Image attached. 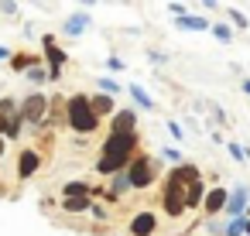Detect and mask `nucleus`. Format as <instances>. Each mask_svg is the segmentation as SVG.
Returning a JSON list of instances; mask_svg holds the SVG:
<instances>
[{
	"instance_id": "obj_1",
	"label": "nucleus",
	"mask_w": 250,
	"mask_h": 236,
	"mask_svg": "<svg viewBox=\"0 0 250 236\" xmlns=\"http://www.w3.org/2000/svg\"><path fill=\"white\" fill-rule=\"evenodd\" d=\"M137 151H141V130H130V134H106L103 144H100L96 175H120V171H127V164L134 161Z\"/></svg>"
},
{
	"instance_id": "obj_2",
	"label": "nucleus",
	"mask_w": 250,
	"mask_h": 236,
	"mask_svg": "<svg viewBox=\"0 0 250 236\" xmlns=\"http://www.w3.org/2000/svg\"><path fill=\"white\" fill-rule=\"evenodd\" d=\"M65 127H69L72 134H79V137H89V134L100 130V120H96V113H93L86 93L65 96Z\"/></svg>"
},
{
	"instance_id": "obj_3",
	"label": "nucleus",
	"mask_w": 250,
	"mask_h": 236,
	"mask_svg": "<svg viewBox=\"0 0 250 236\" xmlns=\"http://www.w3.org/2000/svg\"><path fill=\"white\" fill-rule=\"evenodd\" d=\"M127 178H130V188H134V192H147L154 181H161V164H158V157L147 154V151H137L134 161L127 164Z\"/></svg>"
},
{
	"instance_id": "obj_4",
	"label": "nucleus",
	"mask_w": 250,
	"mask_h": 236,
	"mask_svg": "<svg viewBox=\"0 0 250 236\" xmlns=\"http://www.w3.org/2000/svg\"><path fill=\"white\" fill-rule=\"evenodd\" d=\"M48 103H52V96H45V93H28V96L18 103V117H21V123L38 130V127L48 120Z\"/></svg>"
},
{
	"instance_id": "obj_5",
	"label": "nucleus",
	"mask_w": 250,
	"mask_h": 236,
	"mask_svg": "<svg viewBox=\"0 0 250 236\" xmlns=\"http://www.w3.org/2000/svg\"><path fill=\"white\" fill-rule=\"evenodd\" d=\"M42 59H45V69H48V82H59L62 79V69L69 62L65 48L55 41V35H42Z\"/></svg>"
},
{
	"instance_id": "obj_6",
	"label": "nucleus",
	"mask_w": 250,
	"mask_h": 236,
	"mask_svg": "<svg viewBox=\"0 0 250 236\" xmlns=\"http://www.w3.org/2000/svg\"><path fill=\"white\" fill-rule=\"evenodd\" d=\"M161 209L168 219L185 216V185L175 181L171 175H165V181H161Z\"/></svg>"
},
{
	"instance_id": "obj_7",
	"label": "nucleus",
	"mask_w": 250,
	"mask_h": 236,
	"mask_svg": "<svg viewBox=\"0 0 250 236\" xmlns=\"http://www.w3.org/2000/svg\"><path fill=\"white\" fill-rule=\"evenodd\" d=\"M158 233V212L154 209H137L127 222V236H154Z\"/></svg>"
},
{
	"instance_id": "obj_8",
	"label": "nucleus",
	"mask_w": 250,
	"mask_h": 236,
	"mask_svg": "<svg viewBox=\"0 0 250 236\" xmlns=\"http://www.w3.org/2000/svg\"><path fill=\"white\" fill-rule=\"evenodd\" d=\"M247 205H250V185H236V188L229 192V198H226L223 216H226V219H243V216H247Z\"/></svg>"
},
{
	"instance_id": "obj_9",
	"label": "nucleus",
	"mask_w": 250,
	"mask_h": 236,
	"mask_svg": "<svg viewBox=\"0 0 250 236\" xmlns=\"http://www.w3.org/2000/svg\"><path fill=\"white\" fill-rule=\"evenodd\" d=\"M38 168H42V151H38V147H24V151L18 154V181L35 178Z\"/></svg>"
},
{
	"instance_id": "obj_10",
	"label": "nucleus",
	"mask_w": 250,
	"mask_h": 236,
	"mask_svg": "<svg viewBox=\"0 0 250 236\" xmlns=\"http://www.w3.org/2000/svg\"><path fill=\"white\" fill-rule=\"evenodd\" d=\"M226 198H229V192L223 188V185H212L209 192H206V202H202V212L212 219V216H219L223 209H226Z\"/></svg>"
},
{
	"instance_id": "obj_11",
	"label": "nucleus",
	"mask_w": 250,
	"mask_h": 236,
	"mask_svg": "<svg viewBox=\"0 0 250 236\" xmlns=\"http://www.w3.org/2000/svg\"><path fill=\"white\" fill-rule=\"evenodd\" d=\"M137 130V110H117L110 117V134H130Z\"/></svg>"
},
{
	"instance_id": "obj_12",
	"label": "nucleus",
	"mask_w": 250,
	"mask_h": 236,
	"mask_svg": "<svg viewBox=\"0 0 250 236\" xmlns=\"http://www.w3.org/2000/svg\"><path fill=\"white\" fill-rule=\"evenodd\" d=\"M89 106H93V113H96V120H100V123H103L106 117H113V113H117V99H113V96H106V93L89 96Z\"/></svg>"
},
{
	"instance_id": "obj_13",
	"label": "nucleus",
	"mask_w": 250,
	"mask_h": 236,
	"mask_svg": "<svg viewBox=\"0 0 250 236\" xmlns=\"http://www.w3.org/2000/svg\"><path fill=\"white\" fill-rule=\"evenodd\" d=\"M93 28V18L89 14H72V18H65V24H62V31L69 35V38H79V35H86Z\"/></svg>"
},
{
	"instance_id": "obj_14",
	"label": "nucleus",
	"mask_w": 250,
	"mask_h": 236,
	"mask_svg": "<svg viewBox=\"0 0 250 236\" xmlns=\"http://www.w3.org/2000/svg\"><path fill=\"white\" fill-rule=\"evenodd\" d=\"M206 192H209V188H206V181H202V178H199V181H192V185L185 188V212H188V209H202Z\"/></svg>"
},
{
	"instance_id": "obj_15",
	"label": "nucleus",
	"mask_w": 250,
	"mask_h": 236,
	"mask_svg": "<svg viewBox=\"0 0 250 236\" xmlns=\"http://www.w3.org/2000/svg\"><path fill=\"white\" fill-rule=\"evenodd\" d=\"M83 195L93 198V185H89L86 178H72V181L62 185V198H83Z\"/></svg>"
},
{
	"instance_id": "obj_16",
	"label": "nucleus",
	"mask_w": 250,
	"mask_h": 236,
	"mask_svg": "<svg viewBox=\"0 0 250 236\" xmlns=\"http://www.w3.org/2000/svg\"><path fill=\"white\" fill-rule=\"evenodd\" d=\"M175 24H178V28H185V31H209V28H212V21H209V18H199V14H192V11H188L185 18H178Z\"/></svg>"
},
{
	"instance_id": "obj_17",
	"label": "nucleus",
	"mask_w": 250,
	"mask_h": 236,
	"mask_svg": "<svg viewBox=\"0 0 250 236\" xmlns=\"http://www.w3.org/2000/svg\"><path fill=\"white\" fill-rule=\"evenodd\" d=\"M89 209H93L89 195H83V198H62V212H69V216H86Z\"/></svg>"
},
{
	"instance_id": "obj_18",
	"label": "nucleus",
	"mask_w": 250,
	"mask_h": 236,
	"mask_svg": "<svg viewBox=\"0 0 250 236\" xmlns=\"http://www.w3.org/2000/svg\"><path fill=\"white\" fill-rule=\"evenodd\" d=\"M127 93H130V96L137 99V106H141V110H147V113H154V110H158V103H154V99L147 96V89H144V86H137V82H134V86H130Z\"/></svg>"
},
{
	"instance_id": "obj_19",
	"label": "nucleus",
	"mask_w": 250,
	"mask_h": 236,
	"mask_svg": "<svg viewBox=\"0 0 250 236\" xmlns=\"http://www.w3.org/2000/svg\"><path fill=\"white\" fill-rule=\"evenodd\" d=\"M35 65H42V59H38V55H28V52H18V55L11 59V69H14V72H24V69H35Z\"/></svg>"
},
{
	"instance_id": "obj_20",
	"label": "nucleus",
	"mask_w": 250,
	"mask_h": 236,
	"mask_svg": "<svg viewBox=\"0 0 250 236\" xmlns=\"http://www.w3.org/2000/svg\"><path fill=\"white\" fill-rule=\"evenodd\" d=\"M24 76H28V82H35V86L48 82V69H45V62H42V65H35V69H28Z\"/></svg>"
},
{
	"instance_id": "obj_21",
	"label": "nucleus",
	"mask_w": 250,
	"mask_h": 236,
	"mask_svg": "<svg viewBox=\"0 0 250 236\" xmlns=\"http://www.w3.org/2000/svg\"><path fill=\"white\" fill-rule=\"evenodd\" d=\"M96 86H100V93H106V96H120V93H124V86H120V82H113V79H106V76H103V79H96Z\"/></svg>"
},
{
	"instance_id": "obj_22",
	"label": "nucleus",
	"mask_w": 250,
	"mask_h": 236,
	"mask_svg": "<svg viewBox=\"0 0 250 236\" xmlns=\"http://www.w3.org/2000/svg\"><path fill=\"white\" fill-rule=\"evenodd\" d=\"M223 236H247V226H243V219H229V222L223 226Z\"/></svg>"
},
{
	"instance_id": "obj_23",
	"label": "nucleus",
	"mask_w": 250,
	"mask_h": 236,
	"mask_svg": "<svg viewBox=\"0 0 250 236\" xmlns=\"http://www.w3.org/2000/svg\"><path fill=\"white\" fill-rule=\"evenodd\" d=\"M209 31H212V35H216L219 41H233V28H229V24H223V21H216V24H212Z\"/></svg>"
},
{
	"instance_id": "obj_24",
	"label": "nucleus",
	"mask_w": 250,
	"mask_h": 236,
	"mask_svg": "<svg viewBox=\"0 0 250 236\" xmlns=\"http://www.w3.org/2000/svg\"><path fill=\"white\" fill-rule=\"evenodd\" d=\"M161 157H165V161H168V164H171V168H175V164H182V161H185V157H182V151H178V147H165V151H161Z\"/></svg>"
},
{
	"instance_id": "obj_25",
	"label": "nucleus",
	"mask_w": 250,
	"mask_h": 236,
	"mask_svg": "<svg viewBox=\"0 0 250 236\" xmlns=\"http://www.w3.org/2000/svg\"><path fill=\"white\" fill-rule=\"evenodd\" d=\"M229 154H233V161H247V147H243V144H236V140L229 144Z\"/></svg>"
},
{
	"instance_id": "obj_26",
	"label": "nucleus",
	"mask_w": 250,
	"mask_h": 236,
	"mask_svg": "<svg viewBox=\"0 0 250 236\" xmlns=\"http://www.w3.org/2000/svg\"><path fill=\"white\" fill-rule=\"evenodd\" d=\"M168 134H171L175 140H182V137H185V130H182V123H178V120H168Z\"/></svg>"
},
{
	"instance_id": "obj_27",
	"label": "nucleus",
	"mask_w": 250,
	"mask_h": 236,
	"mask_svg": "<svg viewBox=\"0 0 250 236\" xmlns=\"http://www.w3.org/2000/svg\"><path fill=\"white\" fill-rule=\"evenodd\" d=\"M147 59H151L154 65H165V62H168V55H165V52H158V48H151V52H147Z\"/></svg>"
},
{
	"instance_id": "obj_28",
	"label": "nucleus",
	"mask_w": 250,
	"mask_h": 236,
	"mask_svg": "<svg viewBox=\"0 0 250 236\" xmlns=\"http://www.w3.org/2000/svg\"><path fill=\"white\" fill-rule=\"evenodd\" d=\"M229 18H233V24H236V28H247V24H250V18H243L240 11H229Z\"/></svg>"
},
{
	"instance_id": "obj_29",
	"label": "nucleus",
	"mask_w": 250,
	"mask_h": 236,
	"mask_svg": "<svg viewBox=\"0 0 250 236\" xmlns=\"http://www.w3.org/2000/svg\"><path fill=\"white\" fill-rule=\"evenodd\" d=\"M21 7L18 4H11V0H4V4H0V14H18Z\"/></svg>"
},
{
	"instance_id": "obj_30",
	"label": "nucleus",
	"mask_w": 250,
	"mask_h": 236,
	"mask_svg": "<svg viewBox=\"0 0 250 236\" xmlns=\"http://www.w3.org/2000/svg\"><path fill=\"white\" fill-rule=\"evenodd\" d=\"M106 65H110V69H113V72H120V69H124V62H120V59H117V55H110V59H106Z\"/></svg>"
},
{
	"instance_id": "obj_31",
	"label": "nucleus",
	"mask_w": 250,
	"mask_h": 236,
	"mask_svg": "<svg viewBox=\"0 0 250 236\" xmlns=\"http://www.w3.org/2000/svg\"><path fill=\"white\" fill-rule=\"evenodd\" d=\"M4 154H7V140H4V137H0V157H4Z\"/></svg>"
},
{
	"instance_id": "obj_32",
	"label": "nucleus",
	"mask_w": 250,
	"mask_h": 236,
	"mask_svg": "<svg viewBox=\"0 0 250 236\" xmlns=\"http://www.w3.org/2000/svg\"><path fill=\"white\" fill-rule=\"evenodd\" d=\"M243 93H247V96H250V79H243Z\"/></svg>"
},
{
	"instance_id": "obj_33",
	"label": "nucleus",
	"mask_w": 250,
	"mask_h": 236,
	"mask_svg": "<svg viewBox=\"0 0 250 236\" xmlns=\"http://www.w3.org/2000/svg\"><path fill=\"white\" fill-rule=\"evenodd\" d=\"M0 59H11V52H7V48H0Z\"/></svg>"
}]
</instances>
